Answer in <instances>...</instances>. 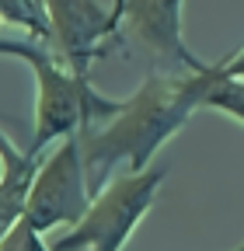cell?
<instances>
[{
  "instance_id": "6da1fadb",
  "label": "cell",
  "mask_w": 244,
  "mask_h": 251,
  "mask_svg": "<svg viewBox=\"0 0 244 251\" xmlns=\"http://www.w3.org/2000/svg\"><path fill=\"white\" fill-rule=\"evenodd\" d=\"M213 70H217V63L202 70L150 74L143 87L122 101V108L112 119L98 122V129L91 126V129L77 133L91 196L105 188L115 164H126L129 171L150 168L154 153L189 122L195 108H202Z\"/></svg>"
},
{
  "instance_id": "7a4b0ae2",
  "label": "cell",
  "mask_w": 244,
  "mask_h": 251,
  "mask_svg": "<svg viewBox=\"0 0 244 251\" xmlns=\"http://www.w3.org/2000/svg\"><path fill=\"white\" fill-rule=\"evenodd\" d=\"M35 70V136H32V153L42 157V147H49L52 140H63L73 133H84L91 126H98L105 119H112L122 101L101 98L91 87V74H77L70 67H63L49 49L35 52L32 59H24Z\"/></svg>"
},
{
  "instance_id": "3957f363",
  "label": "cell",
  "mask_w": 244,
  "mask_h": 251,
  "mask_svg": "<svg viewBox=\"0 0 244 251\" xmlns=\"http://www.w3.org/2000/svg\"><path fill=\"white\" fill-rule=\"evenodd\" d=\"M164 175L168 168H143L108 181L91 199V209L80 216V224H73L49 248L52 251H122L136 224L146 216Z\"/></svg>"
},
{
  "instance_id": "277c9868",
  "label": "cell",
  "mask_w": 244,
  "mask_h": 251,
  "mask_svg": "<svg viewBox=\"0 0 244 251\" xmlns=\"http://www.w3.org/2000/svg\"><path fill=\"white\" fill-rule=\"evenodd\" d=\"M91 188H87V171H84V153H80V136H63L59 147L39 164L32 188L24 199V220L35 230L49 234L52 227H73L80 216L91 209Z\"/></svg>"
},
{
  "instance_id": "5b68a950",
  "label": "cell",
  "mask_w": 244,
  "mask_h": 251,
  "mask_svg": "<svg viewBox=\"0 0 244 251\" xmlns=\"http://www.w3.org/2000/svg\"><path fill=\"white\" fill-rule=\"evenodd\" d=\"M42 11L52 31L56 59L77 74H91V63L119 46L122 0H112V11L98 0H42Z\"/></svg>"
},
{
  "instance_id": "8992f818",
  "label": "cell",
  "mask_w": 244,
  "mask_h": 251,
  "mask_svg": "<svg viewBox=\"0 0 244 251\" xmlns=\"http://www.w3.org/2000/svg\"><path fill=\"white\" fill-rule=\"evenodd\" d=\"M181 4L185 0H122L119 46L129 42L168 74L202 70L206 63L195 59L181 42Z\"/></svg>"
},
{
  "instance_id": "52a82bcc",
  "label": "cell",
  "mask_w": 244,
  "mask_h": 251,
  "mask_svg": "<svg viewBox=\"0 0 244 251\" xmlns=\"http://www.w3.org/2000/svg\"><path fill=\"white\" fill-rule=\"evenodd\" d=\"M42 49L52 52V31L46 11L35 0H0V56L32 59Z\"/></svg>"
},
{
  "instance_id": "ba28073f",
  "label": "cell",
  "mask_w": 244,
  "mask_h": 251,
  "mask_svg": "<svg viewBox=\"0 0 244 251\" xmlns=\"http://www.w3.org/2000/svg\"><path fill=\"white\" fill-rule=\"evenodd\" d=\"M202 108H217V112H227L244 122V77L227 74L223 63H217L213 80L206 87V98H202Z\"/></svg>"
},
{
  "instance_id": "9c48e42d",
  "label": "cell",
  "mask_w": 244,
  "mask_h": 251,
  "mask_svg": "<svg viewBox=\"0 0 244 251\" xmlns=\"http://www.w3.org/2000/svg\"><path fill=\"white\" fill-rule=\"evenodd\" d=\"M0 251H52L42 241V230H35L28 220H14V224L0 234Z\"/></svg>"
},
{
  "instance_id": "30bf717a",
  "label": "cell",
  "mask_w": 244,
  "mask_h": 251,
  "mask_svg": "<svg viewBox=\"0 0 244 251\" xmlns=\"http://www.w3.org/2000/svg\"><path fill=\"white\" fill-rule=\"evenodd\" d=\"M223 70H227V74H234V77H244V49H241L237 56L223 59Z\"/></svg>"
},
{
  "instance_id": "8fae6325",
  "label": "cell",
  "mask_w": 244,
  "mask_h": 251,
  "mask_svg": "<svg viewBox=\"0 0 244 251\" xmlns=\"http://www.w3.org/2000/svg\"><path fill=\"white\" fill-rule=\"evenodd\" d=\"M234 251H244V244H241V248H234Z\"/></svg>"
},
{
  "instance_id": "7c38bea8",
  "label": "cell",
  "mask_w": 244,
  "mask_h": 251,
  "mask_svg": "<svg viewBox=\"0 0 244 251\" xmlns=\"http://www.w3.org/2000/svg\"><path fill=\"white\" fill-rule=\"evenodd\" d=\"M35 4H39V7H42V0H35Z\"/></svg>"
}]
</instances>
